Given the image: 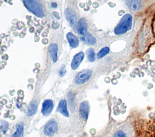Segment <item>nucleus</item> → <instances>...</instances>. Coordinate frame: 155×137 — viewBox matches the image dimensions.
Returning a JSON list of instances; mask_svg holds the SVG:
<instances>
[{
  "mask_svg": "<svg viewBox=\"0 0 155 137\" xmlns=\"http://www.w3.org/2000/svg\"><path fill=\"white\" fill-rule=\"evenodd\" d=\"M76 30L81 40L84 42L90 45H94L96 43V39L87 31V24L84 18H81L78 21L76 25Z\"/></svg>",
  "mask_w": 155,
  "mask_h": 137,
  "instance_id": "f257e3e1",
  "label": "nucleus"
},
{
  "mask_svg": "<svg viewBox=\"0 0 155 137\" xmlns=\"http://www.w3.org/2000/svg\"><path fill=\"white\" fill-rule=\"evenodd\" d=\"M132 16L130 14H125L120 19L119 23L115 28L114 32L116 34H122L131 28Z\"/></svg>",
  "mask_w": 155,
  "mask_h": 137,
  "instance_id": "f03ea898",
  "label": "nucleus"
},
{
  "mask_svg": "<svg viewBox=\"0 0 155 137\" xmlns=\"http://www.w3.org/2000/svg\"><path fill=\"white\" fill-rule=\"evenodd\" d=\"M22 2L25 7L36 16L39 18L44 16L42 5L39 1L34 0H24Z\"/></svg>",
  "mask_w": 155,
  "mask_h": 137,
  "instance_id": "7ed1b4c3",
  "label": "nucleus"
},
{
  "mask_svg": "<svg viewBox=\"0 0 155 137\" xmlns=\"http://www.w3.org/2000/svg\"><path fill=\"white\" fill-rule=\"evenodd\" d=\"M112 137H134L133 127L128 124L120 126L114 131Z\"/></svg>",
  "mask_w": 155,
  "mask_h": 137,
  "instance_id": "20e7f679",
  "label": "nucleus"
},
{
  "mask_svg": "<svg viewBox=\"0 0 155 137\" xmlns=\"http://www.w3.org/2000/svg\"><path fill=\"white\" fill-rule=\"evenodd\" d=\"M92 72L90 69L83 70L79 72L75 78V83L78 84H83L87 82L91 75Z\"/></svg>",
  "mask_w": 155,
  "mask_h": 137,
  "instance_id": "39448f33",
  "label": "nucleus"
},
{
  "mask_svg": "<svg viewBox=\"0 0 155 137\" xmlns=\"http://www.w3.org/2000/svg\"><path fill=\"white\" fill-rule=\"evenodd\" d=\"M58 130V124L54 120L50 121L44 127V134L46 136L53 135Z\"/></svg>",
  "mask_w": 155,
  "mask_h": 137,
  "instance_id": "423d86ee",
  "label": "nucleus"
},
{
  "mask_svg": "<svg viewBox=\"0 0 155 137\" xmlns=\"http://www.w3.org/2000/svg\"><path fill=\"white\" fill-rule=\"evenodd\" d=\"M53 107V103L51 100H46L42 103V113L44 115L47 116L50 113Z\"/></svg>",
  "mask_w": 155,
  "mask_h": 137,
  "instance_id": "0eeeda50",
  "label": "nucleus"
},
{
  "mask_svg": "<svg viewBox=\"0 0 155 137\" xmlns=\"http://www.w3.org/2000/svg\"><path fill=\"white\" fill-rule=\"evenodd\" d=\"M84 57V53L83 52L81 51L78 54H76L72 60L71 64V68L73 69H77L79 66L81 62L83 60Z\"/></svg>",
  "mask_w": 155,
  "mask_h": 137,
  "instance_id": "6e6552de",
  "label": "nucleus"
},
{
  "mask_svg": "<svg viewBox=\"0 0 155 137\" xmlns=\"http://www.w3.org/2000/svg\"><path fill=\"white\" fill-rule=\"evenodd\" d=\"M79 112L81 117L83 119L86 120L88 118L89 112V106L87 101H84L81 103L79 106Z\"/></svg>",
  "mask_w": 155,
  "mask_h": 137,
  "instance_id": "1a4fd4ad",
  "label": "nucleus"
},
{
  "mask_svg": "<svg viewBox=\"0 0 155 137\" xmlns=\"http://www.w3.org/2000/svg\"><path fill=\"white\" fill-rule=\"evenodd\" d=\"M65 15L69 23L71 25H73L76 22V15L74 12L71 9L67 8L65 10Z\"/></svg>",
  "mask_w": 155,
  "mask_h": 137,
  "instance_id": "9d476101",
  "label": "nucleus"
},
{
  "mask_svg": "<svg viewBox=\"0 0 155 137\" xmlns=\"http://www.w3.org/2000/svg\"><path fill=\"white\" fill-rule=\"evenodd\" d=\"M128 8L133 11H137L143 7V4L140 1H127L125 2Z\"/></svg>",
  "mask_w": 155,
  "mask_h": 137,
  "instance_id": "9b49d317",
  "label": "nucleus"
},
{
  "mask_svg": "<svg viewBox=\"0 0 155 137\" xmlns=\"http://www.w3.org/2000/svg\"><path fill=\"white\" fill-rule=\"evenodd\" d=\"M48 51L53 62L57 61V51H58V45L56 43H52L48 47Z\"/></svg>",
  "mask_w": 155,
  "mask_h": 137,
  "instance_id": "f8f14e48",
  "label": "nucleus"
},
{
  "mask_svg": "<svg viewBox=\"0 0 155 137\" xmlns=\"http://www.w3.org/2000/svg\"><path fill=\"white\" fill-rule=\"evenodd\" d=\"M67 39L69 42L70 45L73 47L75 48L77 47L79 45V40L77 38V37L75 36L73 33H68L67 34Z\"/></svg>",
  "mask_w": 155,
  "mask_h": 137,
  "instance_id": "ddd939ff",
  "label": "nucleus"
},
{
  "mask_svg": "<svg viewBox=\"0 0 155 137\" xmlns=\"http://www.w3.org/2000/svg\"><path fill=\"white\" fill-rule=\"evenodd\" d=\"M58 110L65 116H68L69 114L67 108V101L65 100H62L60 101L58 106Z\"/></svg>",
  "mask_w": 155,
  "mask_h": 137,
  "instance_id": "4468645a",
  "label": "nucleus"
},
{
  "mask_svg": "<svg viewBox=\"0 0 155 137\" xmlns=\"http://www.w3.org/2000/svg\"><path fill=\"white\" fill-rule=\"evenodd\" d=\"M23 132H24L23 124L20 123L16 126V132L12 135V137H22Z\"/></svg>",
  "mask_w": 155,
  "mask_h": 137,
  "instance_id": "2eb2a0df",
  "label": "nucleus"
},
{
  "mask_svg": "<svg viewBox=\"0 0 155 137\" xmlns=\"http://www.w3.org/2000/svg\"><path fill=\"white\" fill-rule=\"evenodd\" d=\"M37 104L35 102H33L30 103L28 107V110H27V115L28 116H31L34 115L37 110Z\"/></svg>",
  "mask_w": 155,
  "mask_h": 137,
  "instance_id": "dca6fc26",
  "label": "nucleus"
},
{
  "mask_svg": "<svg viewBox=\"0 0 155 137\" xmlns=\"http://www.w3.org/2000/svg\"><path fill=\"white\" fill-rule=\"evenodd\" d=\"M88 59L90 62H94L95 60V53L93 49L90 48L87 51Z\"/></svg>",
  "mask_w": 155,
  "mask_h": 137,
  "instance_id": "f3484780",
  "label": "nucleus"
},
{
  "mask_svg": "<svg viewBox=\"0 0 155 137\" xmlns=\"http://www.w3.org/2000/svg\"><path fill=\"white\" fill-rule=\"evenodd\" d=\"M110 51V49L108 47H105V48H103L102 49L100 50V51L97 54V57L98 59H100V58H102L104 56H105V55H107Z\"/></svg>",
  "mask_w": 155,
  "mask_h": 137,
  "instance_id": "a211bd4d",
  "label": "nucleus"
},
{
  "mask_svg": "<svg viewBox=\"0 0 155 137\" xmlns=\"http://www.w3.org/2000/svg\"><path fill=\"white\" fill-rule=\"evenodd\" d=\"M66 72V71H65V66L63 65L62 66V67L60 68V70H59V75L61 77H63L65 74Z\"/></svg>",
  "mask_w": 155,
  "mask_h": 137,
  "instance_id": "6ab92c4d",
  "label": "nucleus"
},
{
  "mask_svg": "<svg viewBox=\"0 0 155 137\" xmlns=\"http://www.w3.org/2000/svg\"><path fill=\"white\" fill-rule=\"evenodd\" d=\"M51 7H53V8H56V7H57V4L55 3V2H53V3H51Z\"/></svg>",
  "mask_w": 155,
  "mask_h": 137,
  "instance_id": "aec40b11",
  "label": "nucleus"
},
{
  "mask_svg": "<svg viewBox=\"0 0 155 137\" xmlns=\"http://www.w3.org/2000/svg\"><path fill=\"white\" fill-rule=\"evenodd\" d=\"M153 31H154V33L155 34V19H154V22H153Z\"/></svg>",
  "mask_w": 155,
  "mask_h": 137,
  "instance_id": "412c9836",
  "label": "nucleus"
}]
</instances>
